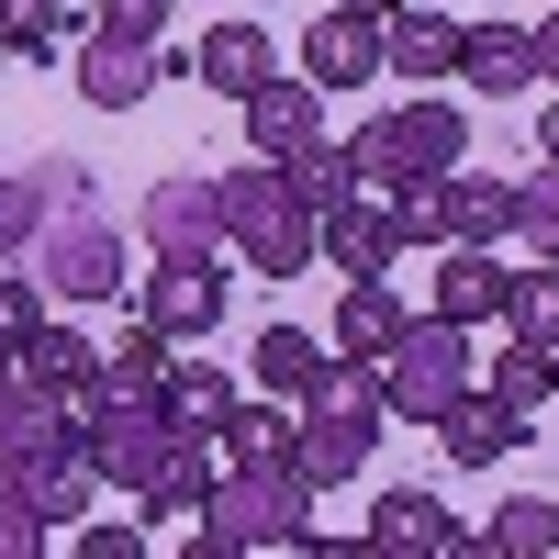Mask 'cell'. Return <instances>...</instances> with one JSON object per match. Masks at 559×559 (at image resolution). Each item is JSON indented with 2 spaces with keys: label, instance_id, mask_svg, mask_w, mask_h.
<instances>
[{
  "label": "cell",
  "instance_id": "1",
  "mask_svg": "<svg viewBox=\"0 0 559 559\" xmlns=\"http://www.w3.org/2000/svg\"><path fill=\"white\" fill-rule=\"evenodd\" d=\"M313 537V481L292 459H224L202 492V526L179 537L191 559H247V548H302Z\"/></svg>",
  "mask_w": 559,
  "mask_h": 559
},
{
  "label": "cell",
  "instance_id": "2",
  "mask_svg": "<svg viewBox=\"0 0 559 559\" xmlns=\"http://www.w3.org/2000/svg\"><path fill=\"white\" fill-rule=\"evenodd\" d=\"M381 426H392L381 369H369V358H324V381H313V392H302V414H292V471H302L313 492H336V481H358V471H369Z\"/></svg>",
  "mask_w": 559,
  "mask_h": 559
},
{
  "label": "cell",
  "instance_id": "3",
  "mask_svg": "<svg viewBox=\"0 0 559 559\" xmlns=\"http://www.w3.org/2000/svg\"><path fill=\"white\" fill-rule=\"evenodd\" d=\"M213 202H224V258H247L258 280L313 269V213H302V191H292V179H280V157L224 168V179H213Z\"/></svg>",
  "mask_w": 559,
  "mask_h": 559
},
{
  "label": "cell",
  "instance_id": "4",
  "mask_svg": "<svg viewBox=\"0 0 559 559\" xmlns=\"http://www.w3.org/2000/svg\"><path fill=\"white\" fill-rule=\"evenodd\" d=\"M23 269L45 280V302H112V292H123V236L102 224V202H90V191H79V202H45Z\"/></svg>",
  "mask_w": 559,
  "mask_h": 559
},
{
  "label": "cell",
  "instance_id": "5",
  "mask_svg": "<svg viewBox=\"0 0 559 559\" xmlns=\"http://www.w3.org/2000/svg\"><path fill=\"white\" fill-rule=\"evenodd\" d=\"M358 179H448L459 157H471V123H459V102L448 90H426V102H403V112H381V123H358Z\"/></svg>",
  "mask_w": 559,
  "mask_h": 559
},
{
  "label": "cell",
  "instance_id": "6",
  "mask_svg": "<svg viewBox=\"0 0 559 559\" xmlns=\"http://www.w3.org/2000/svg\"><path fill=\"white\" fill-rule=\"evenodd\" d=\"M381 392H392V414H403V426H437V414L471 392V324L414 313L403 336H392V358H381Z\"/></svg>",
  "mask_w": 559,
  "mask_h": 559
},
{
  "label": "cell",
  "instance_id": "7",
  "mask_svg": "<svg viewBox=\"0 0 559 559\" xmlns=\"http://www.w3.org/2000/svg\"><path fill=\"white\" fill-rule=\"evenodd\" d=\"M79 448H90V471H102L112 492L146 503V492H157V471H168V448H179V426H168L157 403H134V392H102V403L79 414Z\"/></svg>",
  "mask_w": 559,
  "mask_h": 559
},
{
  "label": "cell",
  "instance_id": "8",
  "mask_svg": "<svg viewBox=\"0 0 559 559\" xmlns=\"http://www.w3.org/2000/svg\"><path fill=\"white\" fill-rule=\"evenodd\" d=\"M23 369H34V392H57V403H68V426H79V414H90V403L112 392L102 347H90V336H79L68 313H34V324H23Z\"/></svg>",
  "mask_w": 559,
  "mask_h": 559
},
{
  "label": "cell",
  "instance_id": "9",
  "mask_svg": "<svg viewBox=\"0 0 559 559\" xmlns=\"http://www.w3.org/2000/svg\"><path fill=\"white\" fill-rule=\"evenodd\" d=\"M68 79H79V102H90V112H134V102H146V90L168 79V57H157L146 34H102V23H90Z\"/></svg>",
  "mask_w": 559,
  "mask_h": 559
},
{
  "label": "cell",
  "instance_id": "10",
  "mask_svg": "<svg viewBox=\"0 0 559 559\" xmlns=\"http://www.w3.org/2000/svg\"><path fill=\"white\" fill-rule=\"evenodd\" d=\"M358 548H369V559H471V526H459L437 492H381Z\"/></svg>",
  "mask_w": 559,
  "mask_h": 559
},
{
  "label": "cell",
  "instance_id": "11",
  "mask_svg": "<svg viewBox=\"0 0 559 559\" xmlns=\"http://www.w3.org/2000/svg\"><path fill=\"white\" fill-rule=\"evenodd\" d=\"M146 247H157V258H224V202H213V179H191V168L157 179V191H146Z\"/></svg>",
  "mask_w": 559,
  "mask_h": 559
},
{
  "label": "cell",
  "instance_id": "12",
  "mask_svg": "<svg viewBox=\"0 0 559 559\" xmlns=\"http://www.w3.org/2000/svg\"><path fill=\"white\" fill-rule=\"evenodd\" d=\"M515 247V179H492V168H471L459 157L448 179H437V247Z\"/></svg>",
  "mask_w": 559,
  "mask_h": 559
},
{
  "label": "cell",
  "instance_id": "13",
  "mask_svg": "<svg viewBox=\"0 0 559 559\" xmlns=\"http://www.w3.org/2000/svg\"><path fill=\"white\" fill-rule=\"evenodd\" d=\"M537 437V414H515L503 392H459L437 414V448H448V471H492V459H515Z\"/></svg>",
  "mask_w": 559,
  "mask_h": 559
},
{
  "label": "cell",
  "instance_id": "14",
  "mask_svg": "<svg viewBox=\"0 0 559 559\" xmlns=\"http://www.w3.org/2000/svg\"><path fill=\"white\" fill-rule=\"evenodd\" d=\"M134 313H146L157 336H213L224 324V258H157V280H146Z\"/></svg>",
  "mask_w": 559,
  "mask_h": 559
},
{
  "label": "cell",
  "instance_id": "15",
  "mask_svg": "<svg viewBox=\"0 0 559 559\" xmlns=\"http://www.w3.org/2000/svg\"><path fill=\"white\" fill-rule=\"evenodd\" d=\"M313 258H336L347 280H381V269L403 258V224H392V202H369V191H347L336 213H313Z\"/></svg>",
  "mask_w": 559,
  "mask_h": 559
},
{
  "label": "cell",
  "instance_id": "16",
  "mask_svg": "<svg viewBox=\"0 0 559 559\" xmlns=\"http://www.w3.org/2000/svg\"><path fill=\"white\" fill-rule=\"evenodd\" d=\"M236 112H247V146H258V157H302L313 134H324V90H313V79H280V68H269V79L247 90Z\"/></svg>",
  "mask_w": 559,
  "mask_h": 559
},
{
  "label": "cell",
  "instance_id": "17",
  "mask_svg": "<svg viewBox=\"0 0 559 559\" xmlns=\"http://www.w3.org/2000/svg\"><path fill=\"white\" fill-rule=\"evenodd\" d=\"M381 68L414 79V90H437L459 68V12H448V0H403V12L381 23Z\"/></svg>",
  "mask_w": 559,
  "mask_h": 559
},
{
  "label": "cell",
  "instance_id": "18",
  "mask_svg": "<svg viewBox=\"0 0 559 559\" xmlns=\"http://www.w3.org/2000/svg\"><path fill=\"white\" fill-rule=\"evenodd\" d=\"M503 292H515V269H503V247H437V313L448 324H471V336H481V324H503Z\"/></svg>",
  "mask_w": 559,
  "mask_h": 559
},
{
  "label": "cell",
  "instance_id": "19",
  "mask_svg": "<svg viewBox=\"0 0 559 559\" xmlns=\"http://www.w3.org/2000/svg\"><path fill=\"white\" fill-rule=\"evenodd\" d=\"M459 79H471L481 102L537 90V34H526V23H459Z\"/></svg>",
  "mask_w": 559,
  "mask_h": 559
},
{
  "label": "cell",
  "instance_id": "20",
  "mask_svg": "<svg viewBox=\"0 0 559 559\" xmlns=\"http://www.w3.org/2000/svg\"><path fill=\"white\" fill-rule=\"evenodd\" d=\"M302 79L313 90H369V79H381V23H369V12H324L302 34Z\"/></svg>",
  "mask_w": 559,
  "mask_h": 559
},
{
  "label": "cell",
  "instance_id": "21",
  "mask_svg": "<svg viewBox=\"0 0 559 559\" xmlns=\"http://www.w3.org/2000/svg\"><path fill=\"white\" fill-rule=\"evenodd\" d=\"M79 34H90L79 0H0V68H57L79 57Z\"/></svg>",
  "mask_w": 559,
  "mask_h": 559
},
{
  "label": "cell",
  "instance_id": "22",
  "mask_svg": "<svg viewBox=\"0 0 559 559\" xmlns=\"http://www.w3.org/2000/svg\"><path fill=\"white\" fill-rule=\"evenodd\" d=\"M403 324H414V313H403V292H392V269H381V280H347V302H336V324H324V347H336V358H369V369H381Z\"/></svg>",
  "mask_w": 559,
  "mask_h": 559
},
{
  "label": "cell",
  "instance_id": "23",
  "mask_svg": "<svg viewBox=\"0 0 559 559\" xmlns=\"http://www.w3.org/2000/svg\"><path fill=\"white\" fill-rule=\"evenodd\" d=\"M269 68H280V57H269V23H213V34L191 45V79H202V90H224V102H247Z\"/></svg>",
  "mask_w": 559,
  "mask_h": 559
},
{
  "label": "cell",
  "instance_id": "24",
  "mask_svg": "<svg viewBox=\"0 0 559 559\" xmlns=\"http://www.w3.org/2000/svg\"><path fill=\"white\" fill-rule=\"evenodd\" d=\"M157 414L179 437H213L224 414H236V381H224V369H202V358H168V381H157Z\"/></svg>",
  "mask_w": 559,
  "mask_h": 559
},
{
  "label": "cell",
  "instance_id": "25",
  "mask_svg": "<svg viewBox=\"0 0 559 559\" xmlns=\"http://www.w3.org/2000/svg\"><path fill=\"white\" fill-rule=\"evenodd\" d=\"M324 358H336V347H324V324H269V336H258V392L302 403V392L324 381Z\"/></svg>",
  "mask_w": 559,
  "mask_h": 559
},
{
  "label": "cell",
  "instance_id": "26",
  "mask_svg": "<svg viewBox=\"0 0 559 559\" xmlns=\"http://www.w3.org/2000/svg\"><path fill=\"white\" fill-rule=\"evenodd\" d=\"M559 548V503L515 492V503H492V526H471V559H548Z\"/></svg>",
  "mask_w": 559,
  "mask_h": 559
},
{
  "label": "cell",
  "instance_id": "27",
  "mask_svg": "<svg viewBox=\"0 0 559 559\" xmlns=\"http://www.w3.org/2000/svg\"><path fill=\"white\" fill-rule=\"evenodd\" d=\"M90 481H102V471H90L79 426H68L57 459H34V471H23V492H34V515H45V526H79V515H90Z\"/></svg>",
  "mask_w": 559,
  "mask_h": 559
},
{
  "label": "cell",
  "instance_id": "28",
  "mask_svg": "<svg viewBox=\"0 0 559 559\" xmlns=\"http://www.w3.org/2000/svg\"><path fill=\"white\" fill-rule=\"evenodd\" d=\"M213 471H224V448H213V437H179V448H168V471H157V492H146V515H157V526H179V515H202V492H213Z\"/></svg>",
  "mask_w": 559,
  "mask_h": 559
},
{
  "label": "cell",
  "instance_id": "29",
  "mask_svg": "<svg viewBox=\"0 0 559 559\" xmlns=\"http://www.w3.org/2000/svg\"><path fill=\"white\" fill-rule=\"evenodd\" d=\"M168 358H179V336H157L146 313H134V336H112V347H102V369H112V392H134V403H157V381H168Z\"/></svg>",
  "mask_w": 559,
  "mask_h": 559
},
{
  "label": "cell",
  "instance_id": "30",
  "mask_svg": "<svg viewBox=\"0 0 559 559\" xmlns=\"http://www.w3.org/2000/svg\"><path fill=\"white\" fill-rule=\"evenodd\" d=\"M213 448H224V459H292V403H280V392L236 403V414L213 426Z\"/></svg>",
  "mask_w": 559,
  "mask_h": 559
},
{
  "label": "cell",
  "instance_id": "31",
  "mask_svg": "<svg viewBox=\"0 0 559 559\" xmlns=\"http://www.w3.org/2000/svg\"><path fill=\"white\" fill-rule=\"evenodd\" d=\"M280 179L302 191V213H336V202L358 191V157H347V146H324V134H313L302 157H280Z\"/></svg>",
  "mask_w": 559,
  "mask_h": 559
},
{
  "label": "cell",
  "instance_id": "32",
  "mask_svg": "<svg viewBox=\"0 0 559 559\" xmlns=\"http://www.w3.org/2000/svg\"><path fill=\"white\" fill-rule=\"evenodd\" d=\"M492 392L515 403V414H537V403H559V347H537V336H515L492 358Z\"/></svg>",
  "mask_w": 559,
  "mask_h": 559
},
{
  "label": "cell",
  "instance_id": "33",
  "mask_svg": "<svg viewBox=\"0 0 559 559\" xmlns=\"http://www.w3.org/2000/svg\"><path fill=\"white\" fill-rule=\"evenodd\" d=\"M503 324H515V336H537V347H559V258L515 269V292H503Z\"/></svg>",
  "mask_w": 559,
  "mask_h": 559
},
{
  "label": "cell",
  "instance_id": "34",
  "mask_svg": "<svg viewBox=\"0 0 559 559\" xmlns=\"http://www.w3.org/2000/svg\"><path fill=\"white\" fill-rule=\"evenodd\" d=\"M515 247L559 258V157H537V168L515 179Z\"/></svg>",
  "mask_w": 559,
  "mask_h": 559
},
{
  "label": "cell",
  "instance_id": "35",
  "mask_svg": "<svg viewBox=\"0 0 559 559\" xmlns=\"http://www.w3.org/2000/svg\"><path fill=\"white\" fill-rule=\"evenodd\" d=\"M34 224H45L34 168H0V258H23V247H34Z\"/></svg>",
  "mask_w": 559,
  "mask_h": 559
},
{
  "label": "cell",
  "instance_id": "36",
  "mask_svg": "<svg viewBox=\"0 0 559 559\" xmlns=\"http://www.w3.org/2000/svg\"><path fill=\"white\" fill-rule=\"evenodd\" d=\"M90 23H102V34H146V45H157V34L179 23V0H90Z\"/></svg>",
  "mask_w": 559,
  "mask_h": 559
},
{
  "label": "cell",
  "instance_id": "37",
  "mask_svg": "<svg viewBox=\"0 0 559 559\" xmlns=\"http://www.w3.org/2000/svg\"><path fill=\"white\" fill-rule=\"evenodd\" d=\"M34 313H45V280H34L23 258H0V336H23Z\"/></svg>",
  "mask_w": 559,
  "mask_h": 559
},
{
  "label": "cell",
  "instance_id": "38",
  "mask_svg": "<svg viewBox=\"0 0 559 559\" xmlns=\"http://www.w3.org/2000/svg\"><path fill=\"white\" fill-rule=\"evenodd\" d=\"M45 537H57V526L34 515V492H12V503H0V559H34Z\"/></svg>",
  "mask_w": 559,
  "mask_h": 559
},
{
  "label": "cell",
  "instance_id": "39",
  "mask_svg": "<svg viewBox=\"0 0 559 559\" xmlns=\"http://www.w3.org/2000/svg\"><path fill=\"white\" fill-rule=\"evenodd\" d=\"M79 559H146V526H79Z\"/></svg>",
  "mask_w": 559,
  "mask_h": 559
},
{
  "label": "cell",
  "instance_id": "40",
  "mask_svg": "<svg viewBox=\"0 0 559 559\" xmlns=\"http://www.w3.org/2000/svg\"><path fill=\"white\" fill-rule=\"evenodd\" d=\"M526 34H537V79H548V90H559V0H548V12H537V23H526Z\"/></svg>",
  "mask_w": 559,
  "mask_h": 559
},
{
  "label": "cell",
  "instance_id": "41",
  "mask_svg": "<svg viewBox=\"0 0 559 559\" xmlns=\"http://www.w3.org/2000/svg\"><path fill=\"white\" fill-rule=\"evenodd\" d=\"M12 392H34V369H23V336H0V403Z\"/></svg>",
  "mask_w": 559,
  "mask_h": 559
},
{
  "label": "cell",
  "instance_id": "42",
  "mask_svg": "<svg viewBox=\"0 0 559 559\" xmlns=\"http://www.w3.org/2000/svg\"><path fill=\"white\" fill-rule=\"evenodd\" d=\"M336 12H369V23H392V12H403V0H336Z\"/></svg>",
  "mask_w": 559,
  "mask_h": 559
},
{
  "label": "cell",
  "instance_id": "43",
  "mask_svg": "<svg viewBox=\"0 0 559 559\" xmlns=\"http://www.w3.org/2000/svg\"><path fill=\"white\" fill-rule=\"evenodd\" d=\"M537 157H559V102H548V123H537Z\"/></svg>",
  "mask_w": 559,
  "mask_h": 559
},
{
  "label": "cell",
  "instance_id": "44",
  "mask_svg": "<svg viewBox=\"0 0 559 559\" xmlns=\"http://www.w3.org/2000/svg\"><path fill=\"white\" fill-rule=\"evenodd\" d=\"M448 12H459V0H448Z\"/></svg>",
  "mask_w": 559,
  "mask_h": 559
},
{
  "label": "cell",
  "instance_id": "45",
  "mask_svg": "<svg viewBox=\"0 0 559 559\" xmlns=\"http://www.w3.org/2000/svg\"><path fill=\"white\" fill-rule=\"evenodd\" d=\"M537 12H548V0H537Z\"/></svg>",
  "mask_w": 559,
  "mask_h": 559
}]
</instances>
